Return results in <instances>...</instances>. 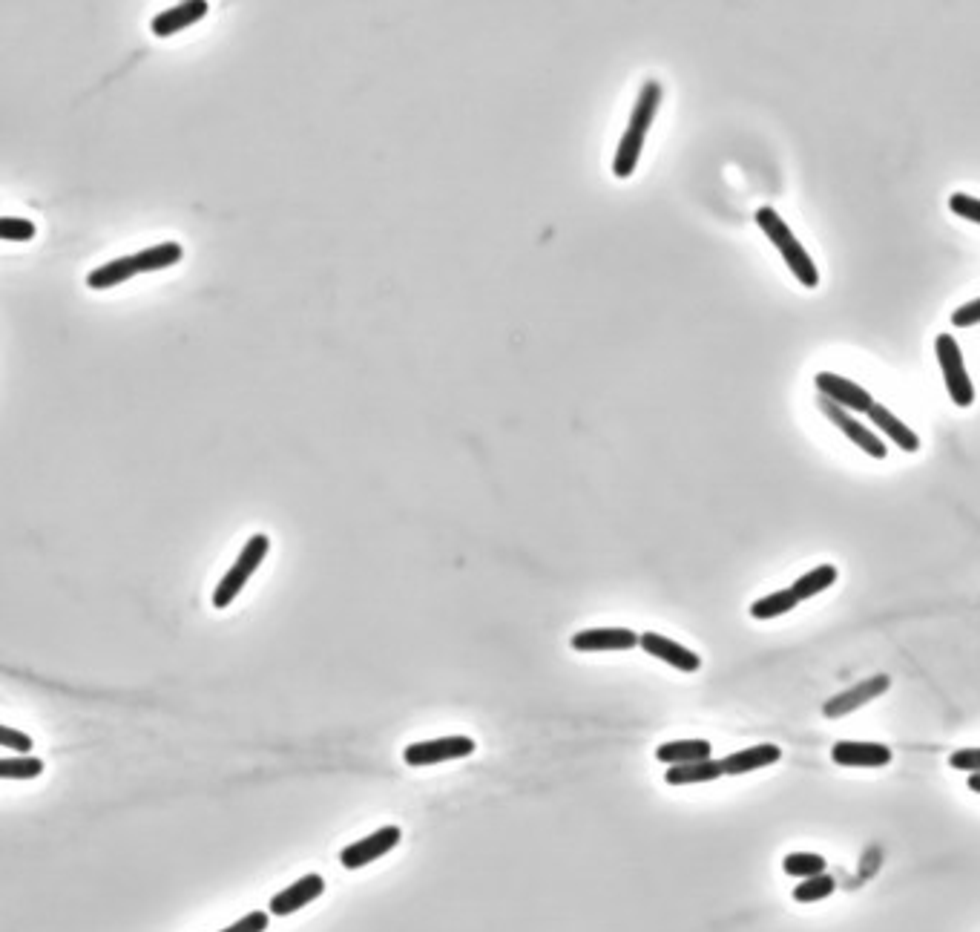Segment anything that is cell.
<instances>
[{"mask_svg": "<svg viewBox=\"0 0 980 932\" xmlns=\"http://www.w3.org/2000/svg\"><path fill=\"white\" fill-rule=\"evenodd\" d=\"M756 222H759V228L765 231V236L774 242L776 251H779L782 259H785V265L794 271V277H797L805 288H817V285H820V271H817V265H814L811 254L802 248V242L794 236V231L785 225V219H782L774 208H759L756 210Z\"/></svg>", "mask_w": 980, "mask_h": 932, "instance_id": "6da1fadb", "label": "cell"}, {"mask_svg": "<svg viewBox=\"0 0 980 932\" xmlns=\"http://www.w3.org/2000/svg\"><path fill=\"white\" fill-rule=\"evenodd\" d=\"M268 550H271V538L262 536V533H256V536H251L248 541H245L242 553L236 556V561L230 564L228 573L222 576L219 587L213 590V607H219V610L230 607V602L245 590V584L251 582V576L259 570V564L265 561Z\"/></svg>", "mask_w": 980, "mask_h": 932, "instance_id": "7a4b0ae2", "label": "cell"}, {"mask_svg": "<svg viewBox=\"0 0 980 932\" xmlns=\"http://www.w3.org/2000/svg\"><path fill=\"white\" fill-rule=\"evenodd\" d=\"M937 360H940V369H943V380H946V389H949V397L955 400V406L966 409L972 406L975 400V386L966 374V366H963V354H960L958 340L952 334H940L935 343Z\"/></svg>", "mask_w": 980, "mask_h": 932, "instance_id": "3957f363", "label": "cell"}, {"mask_svg": "<svg viewBox=\"0 0 980 932\" xmlns=\"http://www.w3.org/2000/svg\"><path fill=\"white\" fill-rule=\"evenodd\" d=\"M475 754V740L472 737H440V740H426V743H411L406 751H403V760L409 766H437V763H446V760H460V757H469Z\"/></svg>", "mask_w": 980, "mask_h": 932, "instance_id": "277c9868", "label": "cell"}, {"mask_svg": "<svg viewBox=\"0 0 980 932\" xmlns=\"http://www.w3.org/2000/svg\"><path fill=\"white\" fill-rule=\"evenodd\" d=\"M400 838H403L400 826H383V829L371 832L368 838L345 846L340 852V863L345 869H363L368 863L380 861L383 855H388L400 843Z\"/></svg>", "mask_w": 980, "mask_h": 932, "instance_id": "5b68a950", "label": "cell"}, {"mask_svg": "<svg viewBox=\"0 0 980 932\" xmlns=\"http://www.w3.org/2000/svg\"><path fill=\"white\" fill-rule=\"evenodd\" d=\"M820 409H822V415L825 418L831 420L840 432H843L845 438L851 443H857L866 455H871V458H886L889 455V449H886V443L880 441L868 426H863L860 420L857 418H851L848 415V409H843L840 403H831L828 397H820Z\"/></svg>", "mask_w": 980, "mask_h": 932, "instance_id": "8992f818", "label": "cell"}, {"mask_svg": "<svg viewBox=\"0 0 980 932\" xmlns=\"http://www.w3.org/2000/svg\"><path fill=\"white\" fill-rule=\"evenodd\" d=\"M889 688H891V679L886 674L868 676V679H863V682L851 685V688L843 691V694L828 699V702L822 705V714H825L828 720H840V717H845V714H851V711H857V708L868 705L871 699L883 697Z\"/></svg>", "mask_w": 980, "mask_h": 932, "instance_id": "52a82bcc", "label": "cell"}, {"mask_svg": "<svg viewBox=\"0 0 980 932\" xmlns=\"http://www.w3.org/2000/svg\"><path fill=\"white\" fill-rule=\"evenodd\" d=\"M814 386L820 397H828L831 403H840L843 409H854V412H866L874 406V397L868 395L863 386H857L854 380L840 377L834 372H820L814 377Z\"/></svg>", "mask_w": 980, "mask_h": 932, "instance_id": "ba28073f", "label": "cell"}, {"mask_svg": "<svg viewBox=\"0 0 980 932\" xmlns=\"http://www.w3.org/2000/svg\"><path fill=\"white\" fill-rule=\"evenodd\" d=\"M831 760L845 769H883L894 760L889 746L883 743H860V740H843L831 748Z\"/></svg>", "mask_w": 980, "mask_h": 932, "instance_id": "9c48e42d", "label": "cell"}, {"mask_svg": "<svg viewBox=\"0 0 980 932\" xmlns=\"http://www.w3.org/2000/svg\"><path fill=\"white\" fill-rule=\"evenodd\" d=\"M322 892H325V881H322V875L311 872V875L299 878V881H294L291 886H285L282 892H276L274 898H271V904H268V912H271V915H276V918L294 915L297 909L308 907L311 901H317Z\"/></svg>", "mask_w": 980, "mask_h": 932, "instance_id": "30bf717a", "label": "cell"}, {"mask_svg": "<svg viewBox=\"0 0 980 932\" xmlns=\"http://www.w3.org/2000/svg\"><path fill=\"white\" fill-rule=\"evenodd\" d=\"M639 642H641L639 633H633V630L627 628H590L575 633V636L570 639L572 651H584V653L630 651V648H636Z\"/></svg>", "mask_w": 980, "mask_h": 932, "instance_id": "8fae6325", "label": "cell"}, {"mask_svg": "<svg viewBox=\"0 0 980 932\" xmlns=\"http://www.w3.org/2000/svg\"><path fill=\"white\" fill-rule=\"evenodd\" d=\"M639 645L650 656H656L659 662H667L670 668H679L684 674H693V671L702 668V659L690 651V648H684V645L667 639V636H661V633H653V630L650 633H641Z\"/></svg>", "mask_w": 980, "mask_h": 932, "instance_id": "7c38bea8", "label": "cell"}, {"mask_svg": "<svg viewBox=\"0 0 980 932\" xmlns=\"http://www.w3.org/2000/svg\"><path fill=\"white\" fill-rule=\"evenodd\" d=\"M207 12H210V6H207L205 0H187V3H179V6H173V9L159 12V15L150 21V32H153L156 38H170V35L182 32V29H187V26L199 24Z\"/></svg>", "mask_w": 980, "mask_h": 932, "instance_id": "4fadbf2b", "label": "cell"}, {"mask_svg": "<svg viewBox=\"0 0 980 932\" xmlns=\"http://www.w3.org/2000/svg\"><path fill=\"white\" fill-rule=\"evenodd\" d=\"M779 760H782V748L771 746V743H762V746L733 751V754H728L722 763H725V774L739 777V774H748V771L768 769V766H774V763H779Z\"/></svg>", "mask_w": 980, "mask_h": 932, "instance_id": "5bb4252c", "label": "cell"}, {"mask_svg": "<svg viewBox=\"0 0 980 932\" xmlns=\"http://www.w3.org/2000/svg\"><path fill=\"white\" fill-rule=\"evenodd\" d=\"M868 418H871V423L889 438V441H894L903 452H917L920 449V438H917V432H912L903 420L897 418V415H891L889 409L883 406V403H874L871 409H868Z\"/></svg>", "mask_w": 980, "mask_h": 932, "instance_id": "9a60e30c", "label": "cell"}, {"mask_svg": "<svg viewBox=\"0 0 980 932\" xmlns=\"http://www.w3.org/2000/svg\"><path fill=\"white\" fill-rule=\"evenodd\" d=\"M725 777V763L722 760H699V763H684V766H670L664 780L667 786H693V783H713Z\"/></svg>", "mask_w": 980, "mask_h": 932, "instance_id": "2e32d148", "label": "cell"}, {"mask_svg": "<svg viewBox=\"0 0 980 932\" xmlns=\"http://www.w3.org/2000/svg\"><path fill=\"white\" fill-rule=\"evenodd\" d=\"M659 104H661V84L659 81H644L639 98H636V104H633V113H630L627 130L647 139L650 124H653V118H656V113H659Z\"/></svg>", "mask_w": 980, "mask_h": 932, "instance_id": "e0dca14e", "label": "cell"}, {"mask_svg": "<svg viewBox=\"0 0 980 932\" xmlns=\"http://www.w3.org/2000/svg\"><path fill=\"white\" fill-rule=\"evenodd\" d=\"M138 265H136V254L133 257H118L98 265L95 271L87 274V285L92 291H107V288H115L121 282H127L130 277H136Z\"/></svg>", "mask_w": 980, "mask_h": 932, "instance_id": "ac0fdd59", "label": "cell"}, {"mask_svg": "<svg viewBox=\"0 0 980 932\" xmlns=\"http://www.w3.org/2000/svg\"><path fill=\"white\" fill-rule=\"evenodd\" d=\"M710 754H713V746L707 740H673V743H661L656 748V760L667 763V766L710 760Z\"/></svg>", "mask_w": 980, "mask_h": 932, "instance_id": "d6986e66", "label": "cell"}, {"mask_svg": "<svg viewBox=\"0 0 980 932\" xmlns=\"http://www.w3.org/2000/svg\"><path fill=\"white\" fill-rule=\"evenodd\" d=\"M184 257L182 245L179 242H161L153 248H144L136 254L138 274H150V271H164L170 265H176Z\"/></svg>", "mask_w": 980, "mask_h": 932, "instance_id": "ffe728a7", "label": "cell"}, {"mask_svg": "<svg viewBox=\"0 0 980 932\" xmlns=\"http://www.w3.org/2000/svg\"><path fill=\"white\" fill-rule=\"evenodd\" d=\"M834 582H837V567L834 564H820V567L808 570L805 576H799L791 590H794L799 602H805V599H814L822 590H828Z\"/></svg>", "mask_w": 980, "mask_h": 932, "instance_id": "44dd1931", "label": "cell"}, {"mask_svg": "<svg viewBox=\"0 0 980 932\" xmlns=\"http://www.w3.org/2000/svg\"><path fill=\"white\" fill-rule=\"evenodd\" d=\"M797 605L799 599L794 596V590L788 587V590H776V593H771V596L756 599V602L751 605V616L753 619H759V622H765V619H776V616L791 613Z\"/></svg>", "mask_w": 980, "mask_h": 932, "instance_id": "7402d4cb", "label": "cell"}, {"mask_svg": "<svg viewBox=\"0 0 980 932\" xmlns=\"http://www.w3.org/2000/svg\"><path fill=\"white\" fill-rule=\"evenodd\" d=\"M834 889H837V881L828 872H822V875H814V878H805L794 889V901H799V904H817V901L831 898Z\"/></svg>", "mask_w": 980, "mask_h": 932, "instance_id": "603a6c76", "label": "cell"}, {"mask_svg": "<svg viewBox=\"0 0 980 932\" xmlns=\"http://www.w3.org/2000/svg\"><path fill=\"white\" fill-rule=\"evenodd\" d=\"M782 869H785V875L805 881V878H814V875L825 872V858L814 855V852H794V855H785Z\"/></svg>", "mask_w": 980, "mask_h": 932, "instance_id": "cb8c5ba5", "label": "cell"}, {"mask_svg": "<svg viewBox=\"0 0 980 932\" xmlns=\"http://www.w3.org/2000/svg\"><path fill=\"white\" fill-rule=\"evenodd\" d=\"M44 774V760L38 757H3L0 760V777L3 780H32Z\"/></svg>", "mask_w": 980, "mask_h": 932, "instance_id": "d4e9b609", "label": "cell"}, {"mask_svg": "<svg viewBox=\"0 0 980 932\" xmlns=\"http://www.w3.org/2000/svg\"><path fill=\"white\" fill-rule=\"evenodd\" d=\"M0 236L6 242H29L35 236V225L21 216H3L0 219Z\"/></svg>", "mask_w": 980, "mask_h": 932, "instance_id": "484cf974", "label": "cell"}, {"mask_svg": "<svg viewBox=\"0 0 980 932\" xmlns=\"http://www.w3.org/2000/svg\"><path fill=\"white\" fill-rule=\"evenodd\" d=\"M949 208H952V213H958L960 219H969V222L980 225V199H975V196L955 193V196L949 199Z\"/></svg>", "mask_w": 980, "mask_h": 932, "instance_id": "4316f807", "label": "cell"}, {"mask_svg": "<svg viewBox=\"0 0 980 932\" xmlns=\"http://www.w3.org/2000/svg\"><path fill=\"white\" fill-rule=\"evenodd\" d=\"M0 748L6 751H21V754H29L32 751V737L23 734L18 728H9V725H0Z\"/></svg>", "mask_w": 980, "mask_h": 932, "instance_id": "83f0119b", "label": "cell"}, {"mask_svg": "<svg viewBox=\"0 0 980 932\" xmlns=\"http://www.w3.org/2000/svg\"><path fill=\"white\" fill-rule=\"evenodd\" d=\"M268 921H271V915L256 909V912L245 915V918H239L236 924H230V927H225V930L219 932H265L268 930Z\"/></svg>", "mask_w": 980, "mask_h": 932, "instance_id": "f1b7e54d", "label": "cell"}, {"mask_svg": "<svg viewBox=\"0 0 980 932\" xmlns=\"http://www.w3.org/2000/svg\"><path fill=\"white\" fill-rule=\"evenodd\" d=\"M949 766L969 774H980V748H960L949 757Z\"/></svg>", "mask_w": 980, "mask_h": 932, "instance_id": "f546056e", "label": "cell"}, {"mask_svg": "<svg viewBox=\"0 0 980 932\" xmlns=\"http://www.w3.org/2000/svg\"><path fill=\"white\" fill-rule=\"evenodd\" d=\"M952 323H955V326H958V328L978 326V323H980V297H978V300H972V303L960 305L958 311L952 314Z\"/></svg>", "mask_w": 980, "mask_h": 932, "instance_id": "4dcf8cb0", "label": "cell"}, {"mask_svg": "<svg viewBox=\"0 0 980 932\" xmlns=\"http://www.w3.org/2000/svg\"><path fill=\"white\" fill-rule=\"evenodd\" d=\"M969 789H972L975 794H980V774H972V777H969Z\"/></svg>", "mask_w": 980, "mask_h": 932, "instance_id": "1f68e13d", "label": "cell"}]
</instances>
